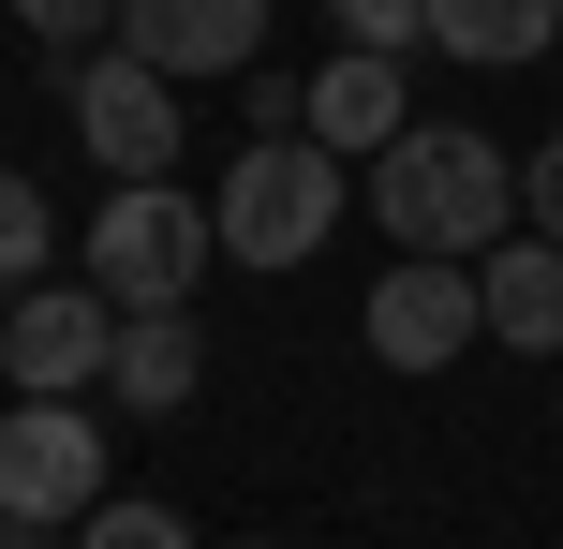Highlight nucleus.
<instances>
[{
  "mask_svg": "<svg viewBox=\"0 0 563 549\" xmlns=\"http://www.w3.org/2000/svg\"><path fill=\"white\" fill-rule=\"evenodd\" d=\"M519 238H549V253H563V134L519 164Z\"/></svg>",
  "mask_w": 563,
  "mask_h": 549,
  "instance_id": "obj_17",
  "label": "nucleus"
},
{
  "mask_svg": "<svg viewBox=\"0 0 563 549\" xmlns=\"http://www.w3.org/2000/svg\"><path fill=\"white\" fill-rule=\"evenodd\" d=\"M104 356H119V312L89 283H30L15 297V327H0V372H15V402H89L104 386Z\"/></svg>",
  "mask_w": 563,
  "mask_h": 549,
  "instance_id": "obj_6",
  "label": "nucleus"
},
{
  "mask_svg": "<svg viewBox=\"0 0 563 549\" xmlns=\"http://www.w3.org/2000/svg\"><path fill=\"white\" fill-rule=\"evenodd\" d=\"M59 105H75V134H89V164H119V194H134V178H164V164H178V89L148 75V59H119V45H89V59H59Z\"/></svg>",
  "mask_w": 563,
  "mask_h": 549,
  "instance_id": "obj_5",
  "label": "nucleus"
},
{
  "mask_svg": "<svg viewBox=\"0 0 563 549\" xmlns=\"http://www.w3.org/2000/svg\"><path fill=\"white\" fill-rule=\"evenodd\" d=\"M208 208L178 194V178H134V194H104L89 208V297L104 312H194V283H208Z\"/></svg>",
  "mask_w": 563,
  "mask_h": 549,
  "instance_id": "obj_3",
  "label": "nucleus"
},
{
  "mask_svg": "<svg viewBox=\"0 0 563 549\" xmlns=\"http://www.w3.org/2000/svg\"><path fill=\"white\" fill-rule=\"evenodd\" d=\"M416 45L519 75V59H549V45H563V0H416Z\"/></svg>",
  "mask_w": 563,
  "mask_h": 549,
  "instance_id": "obj_11",
  "label": "nucleus"
},
{
  "mask_svg": "<svg viewBox=\"0 0 563 549\" xmlns=\"http://www.w3.org/2000/svg\"><path fill=\"white\" fill-rule=\"evenodd\" d=\"M194 386H208L194 312H119V356H104V402H119V416H178Z\"/></svg>",
  "mask_w": 563,
  "mask_h": 549,
  "instance_id": "obj_10",
  "label": "nucleus"
},
{
  "mask_svg": "<svg viewBox=\"0 0 563 549\" xmlns=\"http://www.w3.org/2000/svg\"><path fill=\"white\" fill-rule=\"evenodd\" d=\"M297 134L327 149V164H386V149L416 134V59H371V45H341L327 75L297 89Z\"/></svg>",
  "mask_w": 563,
  "mask_h": 549,
  "instance_id": "obj_9",
  "label": "nucleus"
},
{
  "mask_svg": "<svg viewBox=\"0 0 563 549\" xmlns=\"http://www.w3.org/2000/svg\"><path fill=\"white\" fill-rule=\"evenodd\" d=\"M341 15V45H371V59H416V0H327Z\"/></svg>",
  "mask_w": 563,
  "mask_h": 549,
  "instance_id": "obj_16",
  "label": "nucleus"
},
{
  "mask_svg": "<svg viewBox=\"0 0 563 549\" xmlns=\"http://www.w3.org/2000/svg\"><path fill=\"white\" fill-rule=\"evenodd\" d=\"M0 327H15V283H0Z\"/></svg>",
  "mask_w": 563,
  "mask_h": 549,
  "instance_id": "obj_19",
  "label": "nucleus"
},
{
  "mask_svg": "<svg viewBox=\"0 0 563 549\" xmlns=\"http://www.w3.org/2000/svg\"><path fill=\"white\" fill-rule=\"evenodd\" d=\"M15 30H45L59 59H89V30H119V0H0Z\"/></svg>",
  "mask_w": 563,
  "mask_h": 549,
  "instance_id": "obj_15",
  "label": "nucleus"
},
{
  "mask_svg": "<svg viewBox=\"0 0 563 549\" xmlns=\"http://www.w3.org/2000/svg\"><path fill=\"white\" fill-rule=\"evenodd\" d=\"M208 238H223V267H311L341 238V164L311 134H253L208 194Z\"/></svg>",
  "mask_w": 563,
  "mask_h": 549,
  "instance_id": "obj_2",
  "label": "nucleus"
},
{
  "mask_svg": "<svg viewBox=\"0 0 563 549\" xmlns=\"http://www.w3.org/2000/svg\"><path fill=\"white\" fill-rule=\"evenodd\" d=\"M45 253H59V208H45V194H30V178H15V164H0V283H15V297H30V283H45Z\"/></svg>",
  "mask_w": 563,
  "mask_h": 549,
  "instance_id": "obj_13",
  "label": "nucleus"
},
{
  "mask_svg": "<svg viewBox=\"0 0 563 549\" xmlns=\"http://www.w3.org/2000/svg\"><path fill=\"white\" fill-rule=\"evenodd\" d=\"M371 208H386V238L400 253H430V267H489L519 238V164L489 134H460V119H416V134L371 164Z\"/></svg>",
  "mask_w": 563,
  "mask_h": 549,
  "instance_id": "obj_1",
  "label": "nucleus"
},
{
  "mask_svg": "<svg viewBox=\"0 0 563 549\" xmlns=\"http://www.w3.org/2000/svg\"><path fill=\"white\" fill-rule=\"evenodd\" d=\"M475 342H489V312H475V267H430V253H400L386 283H371V356H386V372H460Z\"/></svg>",
  "mask_w": 563,
  "mask_h": 549,
  "instance_id": "obj_8",
  "label": "nucleus"
},
{
  "mask_svg": "<svg viewBox=\"0 0 563 549\" xmlns=\"http://www.w3.org/2000/svg\"><path fill=\"white\" fill-rule=\"evenodd\" d=\"M104 45L148 59L164 89H194V75H253V59H267V0H119Z\"/></svg>",
  "mask_w": 563,
  "mask_h": 549,
  "instance_id": "obj_7",
  "label": "nucleus"
},
{
  "mask_svg": "<svg viewBox=\"0 0 563 549\" xmlns=\"http://www.w3.org/2000/svg\"><path fill=\"white\" fill-rule=\"evenodd\" d=\"M475 312H489V342L563 356V253H549V238H505V253L475 267Z\"/></svg>",
  "mask_w": 563,
  "mask_h": 549,
  "instance_id": "obj_12",
  "label": "nucleus"
},
{
  "mask_svg": "<svg viewBox=\"0 0 563 549\" xmlns=\"http://www.w3.org/2000/svg\"><path fill=\"white\" fill-rule=\"evenodd\" d=\"M0 549H75V535H45V520H0Z\"/></svg>",
  "mask_w": 563,
  "mask_h": 549,
  "instance_id": "obj_18",
  "label": "nucleus"
},
{
  "mask_svg": "<svg viewBox=\"0 0 563 549\" xmlns=\"http://www.w3.org/2000/svg\"><path fill=\"white\" fill-rule=\"evenodd\" d=\"M89 505H104V416L89 402H15L0 416V520L75 535Z\"/></svg>",
  "mask_w": 563,
  "mask_h": 549,
  "instance_id": "obj_4",
  "label": "nucleus"
},
{
  "mask_svg": "<svg viewBox=\"0 0 563 549\" xmlns=\"http://www.w3.org/2000/svg\"><path fill=\"white\" fill-rule=\"evenodd\" d=\"M75 549H194V520H178V505H134V491H104L75 520Z\"/></svg>",
  "mask_w": 563,
  "mask_h": 549,
  "instance_id": "obj_14",
  "label": "nucleus"
}]
</instances>
